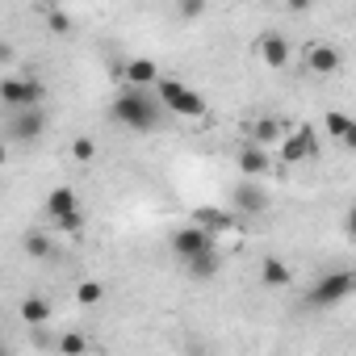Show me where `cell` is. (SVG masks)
Returning <instances> with one entry per match:
<instances>
[{"label":"cell","mask_w":356,"mask_h":356,"mask_svg":"<svg viewBox=\"0 0 356 356\" xmlns=\"http://www.w3.org/2000/svg\"><path fill=\"white\" fill-rule=\"evenodd\" d=\"M109 113H113L118 126H126V130H134V134H151V130H159L163 118H168L163 105H159V97H155L151 88H134V84H122V88L113 92Z\"/></svg>","instance_id":"1"},{"label":"cell","mask_w":356,"mask_h":356,"mask_svg":"<svg viewBox=\"0 0 356 356\" xmlns=\"http://www.w3.org/2000/svg\"><path fill=\"white\" fill-rule=\"evenodd\" d=\"M352 293H356V273H352V268H331V273H323V277L306 289V306H310V310H331V306L348 302Z\"/></svg>","instance_id":"2"},{"label":"cell","mask_w":356,"mask_h":356,"mask_svg":"<svg viewBox=\"0 0 356 356\" xmlns=\"http://www.w3.org/2000/svg\"><path fill=\"white\" fill-rule=\"evenodd\" d=\"M151 88H155L163 113H176V118H206V101H202L197 88H189V84H181V80H168V76H159Z\"/></svg>","instance_id":"3"},{"label":"cell","mask_w":356,"mask_h":356,"mask_svg":"<svg viewBox=\"0 0 356 356\" xmlns=\"http://www.w3.org/2000/svg\"><path fill=\"white\" fill-rule=\"evenodd\" d=\"M47 109L42 105H22V109H9V122H5V138L9 143H22V147H30V143H38L42 134H47Z\"/></svg>","instance_id":"4"},{"label":"cell","mask_w":356,"mask_h":356,"mask_svg":"<svg viewBox=\"0 0 356 356\" xmlns=\"http://www.w3.org/2000/svg\"><path fill=\"white\" fill-rule=\"evenodd\" d=\"M210 248H218V239L206 227H197V222H185V227H176L168 235V252L176 256V264H185V260H193V256H202Z\"/></svg>","instance_id":"5"},{"label":"cell","mask_w":356,"mask_h":356,"mask_svg":"<svg viewBox=\"0 0 356 356\" xmlns=\"http://www.w3.org/2000/svg\"><path fill=\"white\" fill-rule=\"evenodd\" d=\"M42 101H47V84L38 76H5V80H0V105H5V109L42 105Z\"/></svg>","instance_id":"6"},{"label":"cell","mask_w":356,"mask_h":356,"mask_svg":"<svg viewBox=\"0 0 356 356\" xmlns=\"http://www.w3.org/2000/svg\"><path fill=\"white\" fill-rule=\"evenodd\" d=\"M231 210H235V218H260L264 210H268V193L260 189V181H243L231 189Z\"/></svg>","instance_id":"7"},{"label":"cell","mask_w":356,"mask_h":356,"mask_svg":"<svg viewBox=\"0 0 356 356\" xmlns=\"http://www.w3.org/2000/svg\"><path fill=\"white\" fill-rule=\"evenodd\" d=\"M281 155H285L289 163L314 159V155H318V134H314L310 126H298V130H289V134H285V143H281Z\"/></svg>","instance_id":"8"},{"label":"cell","mask_w":356,"mask_h":356,"mask_svg":"<svg viewBox=\"0 0 356 356\" xmlns=\"http://www.w3.org/2000/svg\"><path fill=\"white\" fill-rule=\"evenodd\" d=\"M252 51H256L268 67H285V63H289V38L277 34V30H264V34L252 42Z\"/></svg>","instance_id":"9"},{"label":"cell","mask_w":356,"mask_h":356,"mask_svg":"<svg viewBox=\"0 0 356 356\" xmlns=\"http://www.w3.org/2000/svg\"><path fill=\"white\" fill-rule=\"evenodd\" d=\"M268 168H273V159H268V151H264L260 143H243V147H239V172L248 176V181L268 176Z\"/></svg>","instance_id":"10"},{"label":"cell","mask_w":356,"mask_h":356,"mask_svg":"<svg viewBox=\"0 0 356 356\" xmlns=\"http://www.w3.org/2000/svg\"><path fill=\"white\" fill-rule=\"evenodd\" d=\"M181 268H185V277H189V281H214V277L222 273V252H218V248H210V252H202V256L185 260Z\"/></svg>","instance_id":"11"},{"label":"cell","mask_w":356,"mask_h":356,"mask_svg":"<svg viewBox=\"0 0 356 356\" xmlns=\"http://www.w3.org/2000/svg\"><path fill=\"white\" fill-rule=\"evenodd\" d=\"M155 80H159V67H155V59H143V55L126 59V67H122V84H134V88H151Z\"/></svg>","instance_id":"12"},{"label":"cell","mask_w":356,"mask_h":356,"mask_svg":"<svg viewBox=\"0 0 356 356\" xmlns=\"http://www.w3.org/2000/svg\"><path fill=\"white\" fill-rule=\"evenodd\" d=\"M260 285L264 289H289L293 285V268L281 256H264L260 260Z\"/></svg>","instance_id":"13"},{"label":"cell","mask_w":356,"mask_h":356,"mask_svg":"<svg viewBox=\"0 0 356 356\" xmlns=\"http://www.w3.org/2000/svg\"><path fill=\"white\" fill-rule=\"evenodd\" d=\"M17 314H22V323H30V327H42V323H51V318H55V302H51V298H38V293H30V298H22Z\"/></svg>","instance_id":"14"},{"label":"cell","mask_w":356,"mask_h":356,"mask_svg":"<svg viewBox=\"0 0 356 356\" xmlns=\"http://www.w3.org/2000/svg\"><path fill=\"white\" fill-rule=\"evenodd\" d=\"M323 130H327L331 138H339L343 147H352V143H356V122H352L343 109H327V113H323Z\"/></svg>","instance_id":"15"},{"label":"cell","mask_w":356,"mask_h":356,"mask_svg":"<svg viewBox=\"0 0 356 356\" xmlns=\"http://www.w3.org/2000/svg\"><path fill=\"white\" fill-rule=\"evenodd\" d=\"M193 222H197V227H206L210 235L239 227V222H235V210H218V206H202V210H193Z\"/></svg>","instance_id":"16"},{"label":"cell","mask_w":356,"mask_h":356,"mask_svg":"<svg viewBox=\"0 0 356 356\" xmlns=\"http://www.w3.org/2000/svg\"><path fill=\"white\" fill-rule=\"evenodd\" d=\"M306 63H310V72H314V76H335V72H339V63H343V55H339L335 47H310Z\"/></svg>","instance_id":"17"},{"label":"cell","mask_w":356,"mask_h":356,"mask_svg":"<svg viewBox=\"0 0 356 356\" xmlns=\"http://www.w3.org/2000/svg\"><path fill=\"white\" fill-rule=\"evenodd\" d=\"M72 210H80L76 189L59 185V189H51V193H47V214H51V222H55V218H63V214H72Z\"/></svg>","instance_id":"18"},{"label":"cell","mask_w":356,"mask_h":356,"mask_svg":"<svg viewBox=\"0 0 356 356\" xmlns=\"http://www.w3.org/2000/svg\"><path fill=\"white\" fill-rule=\"evenodd\" d=\"M22 252L30 256V260H51L55 256V239L47 235V231H26V239H22Z\"/></svg>","instance_id":"19"},{"label":"cell","mask_w":356,"mask_h":356,"mask_svg":"<svg viewBox=\"0 0 356 356\" xmlns=\"http://www.w3.org/2000/svg\"><path fill=\"white\" fill-rule=\"evenodd\" d=\"M88 348H92V339L80 335V331H63V335L55 339V352H59V356H80V352H88Z\"/></svg>","instance_id":"20"},{"label":"cell","mask_w":356,"mask_h":356,"mask_svg":"<svg viewBox=\"0 0 356 356\" xmlns=\"http://www.w3.org/2000/svg\"><path fill=\"white\" fill-rule=\"evenodd\" d=\"M277 134H281V122H277V118H256V122L248 126V138H252V143H260V147H264V143H273Z\"/></svg>","instance_id":"21"},{"label":"cell","mask_w":356,"mask_h":356,"mask_svg":"<svg viewBox=\"0 0 356 356\" xmlns=\"http://www.w3.org/2000/svg\"><path fill=\"white\" fill-rule=\"evenodd\" d=\"M176 17H181L185 26H197L206 17V0H176Z\"/></svg>","instance_id":"22"},{"label":"cell","mask_w":356,"mask_h":356,"mask_svg":"<svg viewBox=\"0 0 356 356\" xmlns=\"http://www.w3.org/2000/svg\"><path fill=\"white\" fill-rule=\"evenodd\" d=\"M84 222H88L84 206H80V210H72V214H63V218H55V227H59L63 235H80V231H84Z\"/></svg>","instance_id":"23"},{"label":"cell","mask_w":356,"mask_h":356,"mask_svg":"<svg viewBox=\"0 0 356 356\" xmlns=\"http://www.w3.org/2000/svg\"><path fill=\"white\" fill-rule=\"evenodd\" d=\"M101 298H105V285H101V281H84V285L76 289V302H80V306H97Z\"/></svg>","instance_id":"24"},{"label":"cell","mask_w":356,"mask_h":356,"mask_svg":"<svg viewBox=\"0 0 356 356\" xmlns=\"http://www.w3.org/2000/svg\"><path fill=\"white\" fill-rule=\"evenodd\" d=\"M47 30H51V34H72V13L51 9V13H47Z\"/></svg>","instance_id":"25"},{"label":"cell","mask_w":356,"mask_h":356,"mask_svg":"<svg viewBox=\"0 0 356 356\" xmlns=\"http://www.w3.org/2000/svg\"><path fill=\"white\" fill-rule=\"evenodd\" d=\"M92 155H97V143H92L88 134H80V138L72 143V159H80V163H92Z\"/></svg>","instance_id":"26"},{"label":"cell","mask_w":356,"mask_h":356,"mask_svg":"<svg viewBox=\"0 0 356 356\" xmlns=\"http://www.w3.org/2000/svg\"><path fill=\"white\" fill-rule=\"evenodd\" d=\"M310 5H314V0H285V9H289V13H306Z\"/></svg>","instance_id":"27"},{"label":"cell","mask_w":356,"mask_h":356,"mask_svg":"<svg viewBox=\"0 0 356 356\" xmlns=\"http://www.w3.org/2000/svg\"><path fill=\"white\" fill-rule=\"evenodd\" d=\"M0 63H13V47L5 38H0Z\"/></svg>","instance_id":"28"},{"label":"cell","mask_w":356,"mask_h":356,"mask_svg":"<svg viewBox=\"0 0 356 356\" xmlns=\"http://www.w3.org/2000/svg\"><path fill=\"white\" fill-rule=\"evenodd\" d=\"M5 159H9V147H5V143H0V163H5Z\"/></svg>","instance_id":"29"}]
</instances>
